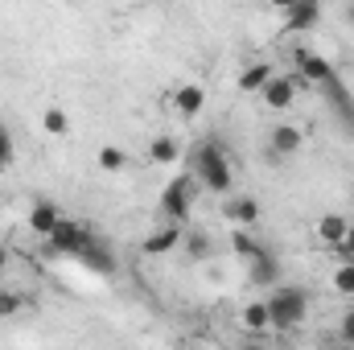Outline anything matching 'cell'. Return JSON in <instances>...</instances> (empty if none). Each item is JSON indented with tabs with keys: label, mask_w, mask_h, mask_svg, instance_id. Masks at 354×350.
<instances>
[{
	"label": "cell",
	"mask_w": 354,
	"mask_h": 350,
	"mask_svg": "<svg viewBox=\"0 0 354 350\" xmlns=\"http://www.w3.org/2000/svg\"><path fill=\"white\" fill-rule=\"evenodd\" d=\"M95 161H99V169H103V174H124V169H128V153H124V149H115V145H103Z\"/></svg>",
	"instance_id": "cell-18"
},
{
	"label": "cell",
	"mask_w": 354,
	"mask_h": 350,
	"mask_svg": "<svg viewBox=\"0 0 354 350\" xmlns=\"http://www.w3.org/2000/svg\"><path fill=\"white\" fill-rule=\"evenodd\" d=\"M174 350H189V347H174Z\"/></svg>",
	"instance_id": "cell-31"
},
{
	"label": "cell",
	"mask_w": 354,
	"mask_h": 350,
	"mask_svg": "<svg viewBox=\"0 0 354 350\" xmlns=\"http://www.w3.org/2000/svg\"><path fill=\"white\" fill-rule=\"evenodd\" d=\"M346 227H351V219H342V214H322V219H317V239H322L326 248H338V243L346 239Z\"/></svg>",
	"instance_id": "cell-15"
},
{
	"label": "cell",
	"mask_w": 354,
	"mask_h": 350,
	"mask_svg": "<svg viewBox=\"0 0 354 350\" xmlns=\"http://www.w3.org/2000/svg\"><path fill=\"white\" fill-rule=\"evenodd\" d=\"M231 252H235L243 264H252L256 256H264L268 248L256 243V235H252V231H231Z\"/></svg>",
	"instance_id": "cell-17"
},
{
	"label": "cell",
	"mask_w": 354,
	"mask_h": 350,
	"mask_svg": "<svg viewBox=\"0 0 354 350\" xmlns=\"http://www.w3.org/2000/svg\"><path fill=\"white\" fill-rule=\"evenodd\" d=\"M334 256H338V264H354V219H351V227H346V239L334 248Z\"/></svg>",
	"instance_id": "cell-26"
},
{
	"label": "cell",
	"mask_w": 354,
	"mask_h": 350,
	"mask_svg": "<svg viewBox=\"0 0 354 350\" xmlns=\"http://www.w3.org/2000/svg\"><path fill=\"white\" fill-rule=\"evenodd\" d=\"M260 95H264V103L272 107V111H284V107H292V99H297V83L284 79V75H276Z\"/></svg>",
	"instance_id": "cell-13"
},
{
	"label": "cell",
	"mask_w": 354,
	"mask_h": 350,
	"mask_svg": "<svg viewBox=\"0 0 354 350\" xmlns=\"http://www.w3.org/2000/svg\"><path fill=\"white\" fill-rule=\"evenodd\" d=\"M248 276H252L256 288H268V293H272V288L280 284V260H276L272 252H264V256H256V260L248 264Z\"/></svg>",
	"instance_id": "cell-12"
},
{
	"label": "cell",
	"mask_w": 354,
	"mask_h": 350,
	"mask_svg": "<svg viewBox=\"0 0 354 350\" xmlns=\"http://www.w3.org/2000/svg\"><path fill=\"white\" fill-rule=\"evenodd\" d=\"M58 223H62V214H58V206L54 202H33V210H29V231L33 235H41V239H50L54 231H58Z\"/></svg>",
	"instance_id": "cell-10"
},
{
	"label": "cell",
	"mask_w": 354,
	"mask_h": 350,
	"mask_svg": "<svg viewBox=\"0 0 354 350\" xmlns=\"http://www.w3.org/2000/svg\"><path fill=\"white\" fill-rule=\"evenodd\" d=\"M202 185H198V177L189 174H177L165 190H161V214L177 223V227H185V219H189V206H194V194H198Z\"/></svg>",
	"instance_id": "cell-3"
},
{
	"label": "cell",
	"mask_w": 354,
	"mask_h": 350,
	"mask_svg": "<svg viewBox=\"0 0 354 350\" xmlns=\"http://www.w3.org/2000/svg\"><path fill=\"white\" fill-rule=\"evenodd\" d=\"M21 309H25V297L12 288H0V317H17Z\"/></svg>",
	"instance_id": "cell-23"
},
{
	"label": "cell",
	"mask_w": 354,
	"mask_h": 350,
	"mask_svg": "<svg viewBox=\"0 0 354 350\" xmlns=\"http://www.w3.org/2000/svg\"><path fill=\"white\" fill-rule=\"evenodd\" d=\"M334 288H338L342 297H354V264H338V272H334Z\"/></svg>",
	"instance_id": "cell-24"
},
{
	"label": "cell",
	"mask_w": 354,
	"mask_h": 350,
	"mask_svg": "<svg viewBox=\"0 0 354 350\" xmlns=\"http://www.w3.org/2000/svg\"><path fill=\"white\" fill-rule=\"evenodd\" d=\"M46 243H50L54 256H71V260H79L91 243H95V231H91L87 223H71V219H62L58 231H54Z\"/></svg>",
	"instance_id": "cell-4"
},
{
	"label": "cell",
	"mask_w": 354,
	"mask_h": 350,
	"mask_svg": "<svg viewBox=\"0 0 354 350\" xmlns=\"http://www.w3.org/2000/svg\"><path fill=\"white\" fill-rule=\"evenodd\" d=\"M181 248H185L189 260H206V256H210V235H206V231H185Z\"/></svg>",
	"instance_id": "cell-20"
},
{
	"label": "cell",
	"mask_w": 354,
	"mask_h": 350,
	"mask_svg": "<svg viewBox=\"0 0 354 350\" xmlns=\"http://www.w3.org/2000/svg\"><path fill=\"white\" fill-rule=\"evenodd\" d=\"M12 157H17V149H12V132H8V128H0V174L12 165Z\"/></svg>",
	"instance_id": "cell-25"
},
{
	"label": "cell",
	"mask_w": 354,
	"mask_h": 350,
	"mask_svg": "<svg viewBox=\"0 0 354 350\" xmlns=\"http://www.w3.org/2000/svg\"><path fill=\"white\" fill-rule=\"evenodd\" d=\"M41 128H46L50 136H66V132H71V116H66L62 107H46V116H41Z\"/></svg>",
	"instance_id": "cell-22"
},
{
	"label": "cell",
	"mask_w": 354,
	"mask_h": 350,
	"mask_svg": "<svg viewBox=\"0 0 354 350\" xmlns=\"http://www.w3.org/2000/svg\"><path fill=\"white\" fill-rule=\"evenodd\" d=\"M301 145H305V132L297 124H276L272 136H268L272 157H292V153H301Z\"/></svg>",
	"instance_id": "cell-8"
},
{
	"label": "cell",
	"mask_w": 354,
	"mask_h": 350,
	"mask_svg": "<svg viewBox=\"0 0 354 350\" xmlns=\"http://www.w3.org/2000/svg\"><path fill=\"white\" fill-rule=\"evenodd\" d=\"M181 239H185V227L169 223V227H161L157 235H149L140 252H145V256H169V252H177V248H181Z\"/></svg>",
	"instance_id": "cell-11"
},
{
	"label": "cell",
	"mask_w": 354,
	"mask_h": 350,
	"mask_svg": "<svg viewBox=\"0 0 354 350\" xmlns=\"http://www.w3.org/2000/svg\"><path fill=\"white\" fill-rule=\"evenodd\" d=\"M276 79V71H272V62H252L243 75H239V91H248V95H260Z\"/></svg>",
	"instance_id": "cell-16"
},
{
	"label": "cell",
	"mask_w": 354,
	"mask_h": 350,
	"mask_svg": "<svg viewBox=\"0 0 354 350\" xmlns=\"http://www.w3.org/2000/svg\"><path fill=\"white\" fill-rule=\"evenodd\" d=\"M317 21H322V4H313V0L284 4V29H288V33H309Z\"/></svg>",
	"instance_id": "cell-7"
},
{
	"label": "cell",
	"mask_w": 354,
	"mask_h": 350,
	"mask_svg": "<svg viewBox=\"0 0 354 350\" xmlns=\"http://www.w3.org/2000/svg\"><path fill=\"white\" fill-rule=\"evenodd\" d=\"M297 71H301V79L313 83V87H330V83L338 79V71H334L322 54H313V50H297Z\"/></svg>",
	"instance_id": "cell-6"
},
{
	"label": "cell",
	"mask_w": 354,
	"mask_h": 350,
	"mask_svg": "<svg viewBox=\"0 0 354 350\" xmlns=\"http://www.w3.org/2000/svg\"><path fill=\"white\" fill-rule=\"evenodd\" d=\"M243 350H268V347H264V342H248Z\"/></svg>",
	"instance_id": "cell-29"
},
{
	"label": "cell",
	"mask_w": 354,
	"mask_h": 350,
	"mask_svg": "<svg viewBox=\"0 0 354 350\" xmlns=\"http://www.w3.org/2000/svg\"><path fill=\"white\" fill-rule=\"evenodd\" d=\"M174 107L185 116V120H194L202 107H206V91L198 87V83H185V87H177V95H174Z\"/></svg>",
	"instance_id": "cell-14"
},
{
	"label": "cell",
	"mask_w": 354,
	"mask_h": 350,
	"mask_svg": "<svg viewBox=\"0 0 354 350\" xmlns=\"http://www.w3.org/2000/svg\"><path fill=\"white\" fill-rule=\"evenodd\" d=\"M243 330H252V334H264L268 330V305L264 301L243 305Z\"/></svg>",
	"instance_id": "cell-21"
},
{
	"label": "cell",
	"mask_w": 354,
	"mask_h": 350,
	"mask_svg": "<svg viewBox=\"0 0 354 350\" xmlns=\"http://www.w3.org/2000/svg\"><path fill=\"white\" fill-rule=\"evenodd\" d=\"M149 157H153V165H177V140L174 136H157L149 145Z\"/></svg>",
	"instance_id": "cell-19"
},
{
	"label": "cell",
	"mask_w": 354,
	"mask_h": 350,
	"mask_svg": "<svg viewBox=\"0 0 354 350\" xmlns=\"http://www.w3.org/2000/svg\"><path fill=\"white\" fill-rule=\"evenodd\" d=\"M268 305V330H297L309 317V293L297 284H276Z\"/></svg>",
	"instance_id": "cell-2"
},
{
	"label": "cell",
	"mask_w": 354,
	"mask_h": 350,
	"mask_svg": "<svg viewBox=\"0 0 354 350\" xmlns=\"http://www.w3.org/2000/svg\"><path fill=\"white\" fill-rule=\"evenodd\" d=\"M4 268H8V248L0 243V272H4Z\"/></svg>",
	"instance_id": "cell-28"
},
{
	"label": "cell",
	"mask_w": 354,
	"mask_h": 350,
	"mask_svg": "<svg viewBox=\"0 0 354 350\" xmlns=\"http://www.w3.org/2000/svg\"><path fill=\"white\" fill-rule=\"evenodd\" d=\"M346 21L354 25V4H346Z\"/></svg>",
	"instance_id": "cell-30"
},
{
	"label": "cell",
	"mask_w": 354,
	"mask_h": 350,
	"mask_svg": "<svg viewBox=\"0 0 354 350\" xmlns=\"http://www.w3.org/2000/svg\"><path fill=\"white\" fill-rule=\"evenodd\" d=\"M79 264L87 268V272H95V276H115V268H120V260H115V252L103 243V239H95L87 252L79 256Z\"/></svg>",
	"instance_id": "cell-9"
},
{
	"label": "cell",
	"mask_w": 354,
	"mask_h": 350,
	"mask_svg": "<svg viewBox=\"0 0 354 350\" xmlns=\"http://www.w3.org/2000/svg\"><path fill=\"white\" fill-rule=\"evenodd\" d=\"M338 334H342V342H346V347H354V309H346V313H342Z\"/></svg>",
	"instance_id": "cell-27"
},
{
	"label": "cell",
	"mask_w": 354,
	"mask_h": 350,
	"mask_svg": "<svg viewBox=\"0 0 354 350\" xmlns=\"http://www.w3.org/2000/svg\"><path fill=\"white\" fill-rule=\"evenodd\" d=\"M223 219H227L235 231H252V227L260 223V202H256L252 194H231V198L223 202Z\"/></svg>",
	"instance_id": "cell-5"
},
{
	"label": "cell",
	"mask_w": 354,
	"mask_h": 350,
	"mask_svg": "<svg viewBox=\"0 0 354 350\" xmlns=\"http://www.w3.org/2000/svg\"><path fill=\"white\" fill-rule=\"evenodd\" d=\"M189 174L198 177V185H202L206 194H231V185H235L231 161H227V153H223L214 140H202V145L194 149V157H189Z\"/></svg>",
	"instance_id": "cell-1"
}]
</instances>
